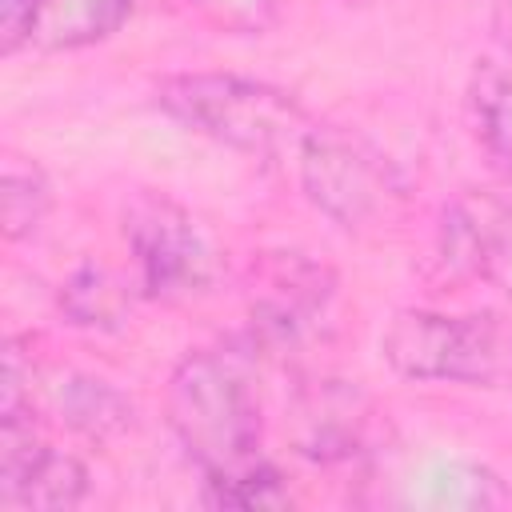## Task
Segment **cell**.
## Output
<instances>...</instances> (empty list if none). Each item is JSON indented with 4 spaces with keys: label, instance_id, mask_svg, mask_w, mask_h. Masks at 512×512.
<instances>
[{
    "label": "cell",
    "instance_id": "obj_1",
    "mask_svg": "<svg viewBox=\"0 0 512 512\" xmlns=\"http://www.w3.org/2000/svg\"><path fill=\"white\" fill-rule=\"evenodd\" d=\"M168 428L204 476L240 472L260 456V400L248 364L224 348L188 352L164 392Z\"/></svg>",
    "mask_w": 512,
    "mask_h": 512
},
{
    "label": "cell",
    "instance_id": "obj_2",
    "mask_svg": "<svg viewBox=\"0 0 512 512\" xmlns=\"http://www.w3.org/2000/svg\"><path fill=\"white\" fill-rule=\"evenodd\" d=\"M156 104L184 128L252 160L300 152L312 120L304 104L268 84L232 72H180L156 84Z\"/></svg>",
    "mask_w": 512,
    "mask_h": 512
},
{
    "label": "cell",
    "instance_id": "obj_3",
    "mask_svg": "<svg viewBox=\"0 0 512 512\" xmlns=\"http://www.w3.org/2000/svg\"><path fill=\"white\" fill-rule=\"evenodd\" d=\"M384 364L416 384H508L512 328L496 312L448 316L432 308H400L380 336Z\"/></svg>",
    "mask_w": 512,
    "mask_h": 512
},
{
    "label": "cell",
    "instance_id": "obj_4",
    "mask_svg": "<svg viewBox=\"0 0 512 512\" xmlns=\"http://www.w3.org/2000/svg\"><path fill=\"white\" fill-rule=\"evenodd\" d=\"M296 156L304 196L348 232L384 224L404 208L408 188L396 164L348 128L312 124Z\"/></svg>",
    "mask_w": 512,
    "mask_h": 512
},
{
    "label": "cell",
    "instance_id": "obj_5",
    "mask_svg": "<svg viewBox=\"0 0 512 512\" xmlns=\"http://www.w3.org/2000/svg\"><path fill=\"white\" fill-rule=\"evenodd\" d=\"M124 240L144 296L180 304L216 284V252L188 208L160 192H136L124 204Z\"/></svg>",
    "mask_w": 512,
    "mask_h": 512
},
{
    "label": "cell",
    "instance_id": "obj_6",
    "mask_svg": "<svg viewBox=\"0 0 512 512\" xmlns=\"http://www.w3.org/2000/svg\"><path fill=\"white\" fill-rule=\"evenodd\" d=\"M336 296V276L304 252H264L252 260L248 316L264 348H296L320 328Z\"/></svg>",
    "mask_w": 512,
    "mask_h": 512
},
{
    "label": "cell",
    "instance_id": "obj_7",
    "mask_svg": "<svg viewBox=\"0 0 512 512\" xmlns=\"http://www.w3.org/2000/svg\"><path fill=\"white\" fill-rule=\"evenodd\" d=\"M376 404L356 380L320 376L292 392L288 436L296 452L312 464H352L372 452L376 440Z\"/></svg>",
    "mask_w": 512,
    "mask_h": 512
},
{
    "label": "cell",
    "instance_id": "obj_8",
    "mask_svg": "<svg viewBox=\"0 0 512 512\" xmlns=\"http://www.w3.org/2000/svg\"><path fill=\"white\" fill-rule=\"evenodd\" d=\"M84 496L88 468L40 436L32 408L0 412V504L60 512L76 508Z\"/></svg>",
    "mask_w": 512,
    "mask_h": 512
},
{
    "label": "cell",
    "instance_id": "obj_9",
    "mask_svg": "<svg viewBox=\"0 0 512 512\" xmlns=\"http://www.w3.org/2000/svg\"><path fill=\"white\" fill-rule=\"evenodd\" d=\"M436 256L460 280H488L512 296V204L468 192L444 208Z\"/></svg>",
    "mask_w": 512,
    "mask_h": 512
},
{
    "label": "cell",
    "instance_id": "obj_10",
    "mask_svg": "<svg viewBox=\"0 0 512 512\" xmlns=\"http://www.w3.org/2000/svg\"><path fill=\"white\" fill-rule=\"evenodd\" d=\"M464 120L500 180H512V68L484 56L468 72Z\"/></svg>",
    "mask_w": 512,
    "mask_h": 512
},
{
    "label": "cell",
    "instance_id": "obj_11",
    "mask_svg": "<svg viewBox=\"0 0 512 512\" xmlns=\"http://www.w3.org/2000/svg\"><path fill=\"white\" fill-rule=\"evenodd\" d=\"M128 12H132V0H36L24 44L40 52L88 48L112 36Z\"/></svg>",
    "mask_w": 512,
    "mask_h": 512
},
{
    "label": "cell",
    "instance_id": "obj_12",
    "mask_svg": "<svg viewBox=\"0 0 512 512\" xmlns=\"http://www.w3.org/2000/svg\"><path fill=\"white\" fill-rule=\"evenodd\" d=\"M56 408H60V420L88 440H112L132 428V400L96 376L76 372V376L60 380Z\"/></svg>",
    "mask_w": 512,
    "mask_h": 512
},
{
    "label": "cell",
    "instance_id": "obj_13",
    "mask_svg": "<svg viewBox=\"0 0 512 512\" xmlns=\"http://www.w3.org/2000/svg\"><path fill=\"white\" fill-rule=\"evenodd\" d=\"M128 288L104 268V264H80L64 284H60V312L76 328H120L128 316Z\"/></svg>",
    "mask_w": 512,
    "mask_h": 512
},
{
    "label": "cell",
    "instance_id": "obj_14",
    "mask_svg": "<svg viewBox=\"0 0 512 512\" xmlns=\"http://www.w3.org/2000/svg\"><path fill=\"white\" fill-rule=\"evenodd\" d=\"M48 204H52V192H48L44 172L32 160L8 156L4 160V176H0V224H4V236L8 240L32 236L44 224Z\"/></svg>",
    "mask_w": 512,
    "mask_h": 512
},
{
    "label": "cell",
    "instance_id": "obj_15",
    "mask_svg": "<svg viewBox=\"0 0 512 512\" xmlns=\"http://www.w3.org/2000/svg\"><path fill=\"white\" fill-rule=\"evenodd\" d=\"M204 504H212V508H284L288 488H284V476L268 460H256L228 476H204Z\"/></svg>",
    "mask_w": 512,
    "mask_h": 512
},
{
    "label": "cell",
    "instance_id": "obj_16",
    "mask_svg": "<svg viewBox=\"0 0 512 512\" xmlns=\"http://www.w3.org/2000/svg\"><path fill=\"white\" fill-rule=\"evenodd\" d=\"M440 500L456 508H504L512 504V488L480 464H452L440 476Z\"/></svg>",
    "mask_w": 512,
    "mask_h": 512
},
{
    "label": "cell",
    "instance_id": "obj_17",
    "mask_svg": "<svg viewBox=\"0 0 512 512\" xmlns=\"http://www.w3.org/2000/svg\"><path fill=\"white\" fill-rule=\"evenodd\" d=\"M204 24L228 36H260L272 24L276 4L272 0H192Z\"/></svg>",
    "mask_w": 512,
    "mask_h": 512
},
{
    "label": "cell",
    "instance_id": "obj_18",
    "mask_svg": "<svg viewBox=\"0 0 512 512\" xmlns=\"http://www.w3.org/2000/svg\"><path fill=\"white\" fill-rule=\"evenodd\" d=\"M36 0H0V48L16 52L28 36V20H32Z\"/></svg>",
    "mask_w": 512,
    "mask_h": 512
},
{
    "label": "cell",
    "instance_id": "obj_19",
    "mask_svg": "<svg viewBox=\"0 0 512 512\" xmlns=\"http://www.w3.org/2000/svg\"><path fill=\"white\" fill-rule=\"evenodd\" d=\"M496 32L512 48V0H496Z\"/></svg>",
    "mask_w": 512,
    "mask_h": 512
},
{
    "label": "cell",
    "instance_id": "obj_20",
    "mask_svg": "<svg viewBox=\"0 0 512 512\" xmlns=\"http://www.w3.org/2000/svg\"><path fill=\"white\" fill-rule=\"evenodd\" d=\"M508 388H512V376H508Z\"/></svg>",
    "mask_w": 512,
    "mask_h": 512
}]
</instances>
